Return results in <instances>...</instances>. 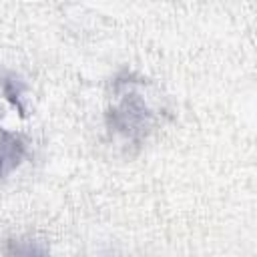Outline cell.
<instances>
[{"label": "cell", "instance_id": "1", "mask_svg": "<svg viewBox=\"0 0 257 257\" xmlns=\"http://www.w3.org/2000/svg\"><path fill=\"white\" fill-rule=\"evenodd\" d=\"M159 110L147 96L143 80H116L106 108V128L124 147L141 145L155 131Z\"/></svg>", "mask_w": 257, "mask_h": 257}, {"label": "cell", "instance_id": "2", "mask_svg": "<svg viewBox=\"0 0 257 257\" xmlns=\"http://www.w3.org/2000/svg\"><path fill=\"white\" fill-rule=\"evenodd\" d=\"M24 157V143L12 133H0V177L14 171Z\"/></svg>", "mask_w": 257, "mask_h": 257}]
</instances>
